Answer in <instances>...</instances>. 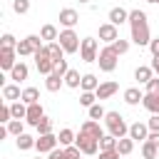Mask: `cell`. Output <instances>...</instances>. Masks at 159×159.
I'll return each instance as SVG.
<instances>
[{
  "label": "cell",
  "instance_id": "obj_46",
  "mask_svg": "<svg viewBox=\"0 0 159 159\" xmlns=\"http://www.w3.org/2000/svg\"><path fill=\"white\" fill-rule=\"evenodd\" d=\"M99 159H122V154L117 149H107V152H99Z\"/></svg>",
  "mask_w": 159,
  "mask_h": 159
},
{
  "label": "cell",
  "instance_id": "obj_39",
  "mask_svg": "<svg viewBox=\"0 0 159 159\" xmlns=\"http://www.w3.org/2000/svg\"><path fill=\"white\" fill-rule=\"evenodd\" d=\"M17 42H20V40H15L10 32H5V35L0 37V47H10V50H15V47H17Z\"/></svg>",
  "mask_w": 159,
  "mask_h": 159
},
{
  "label": "cell",
  "instance_id": "obj_14",
  "mask_svg": "<svg viewBox=\"0 0 159 159\" xmlns=\"http://www.w3.org/2000/svg\"><path fill=\"white\" fill-rule=\"evenodd\" d=\"M80 132H84V134H89V137H94V139H102V137H104V129L99 127L97 119H87V122H82Z\"/></svg>",
  "mask_w": 159,
  "mask_h": 159
},
{
  "label": "cell",
  "instance_id": "obj_42",
  "mask_svg": "<svg viewBox=\"0 0 159 159\" xmlns=\"http://www.w3.org/2000/svg\"><path fill=\"white\" fill-rule=\"evenodd\" d=\"M65 152H67V157H70V159H82V149H80L77 144H70V147H65Z\"/></svg>",
  "mask_w": 159,
  "mask_h": 159
},
{
  "label": "cell",
  "instance_id": "obj_10",
  "mask_svg": "<svg viewBox=\"0 0 159 159\" xmlns=\"http://www.w3.org/2000/svg\"><path fill=\"white\" fill-rule=\"evenodd\" d=\"M114 40H119V30H117V25H112V22H102V25H99V42L112 45Z\"/></svg>",
  "mask_w": 159,
  "mask_h": 159
},
{
  "label": "cell",
  "instance_id": "obj_48",
  "mask_svg": "<svg viewBox=\"0 0 159 159\" xmlns=\"http://www.w3.org/2000/svg\"><path fill=\"white\" fill-rule=\"evenodd\" d=\"M47 159H70V157H67L65 149H52V152L47 154Z\"/></svg>",
  "mask_w": 159,
  "mask_h": 159
},
{
  "label": "cell",
  "instance_id": "obj_50",
  "mask_svg": "<svg viewBox=\"0 0 159 159\" xmlns=\"http://www.w3.org/2000/svg\"><path fill=\"white\" fill-rule=\"evenodd\" d=\"M147 139H152V142L159 147V132H149V137H147Z\"/></svg>",
  "mask_w": 159,
  "mask_h": 159
},
{
  "label": "cell",
  "instance_id": "obj_40",
  "mask_svg": "<svg viewBox=\"0 0 159 159\" xmlns=\"http://www.w3.org/2000/svg\"><path fill=\"white\" fill-rule=\"evenodd\" d=\"M112 50H114L117 55H124V52L129 50V40H122V37L114 40V42H112Z\"/></svg>",
  "mask_w": 159,
  "mask_h": 159
},
{
  "label": "cell",
  "instance_id": "obj_41",
  "mask_svg": "<svg viewBox=\"0 0 159 159\" xmlns=\"http://www.w3.org/2000/svg\"><path fill=\"white\" fill-rule=\"evenodd\" d=\"M12 10H15L17 15H25V12L30 10V0H12Z\"/></svg>",
  "mask_w": 159,
  "mask_h": 159
},
{
  "label": "cell",
  "instance_id": "obj_36",
  "mask_svg": "<svg viewBox=\"0 0 159 159\" xmlns=\"http://www.w3.org/2000/svg\"><path fill=\"white\" fill-rule=\"evenodd\" d=\"M104 114H107V109H104L99 102H94V104L89 107V119H97V122H99V119H104Z\"/></svg>",
  "mask_w": 159,
  "mask_h": 159
},
{
  "label": "cell",
  "instance_id": "obj_15",
  "mask_svg": "<svg viewBox=\"0 0 159 159\" xmlns=\"http://www.w3.org/2000/svg\"><path fill=\"white\" fill-rule=\"evenodd\" d=\"M2 99H7V102H17V99H22V89H20V84H17V82L2 84Z\"/></svg>",
  "mask_w": 159,
  "mask_h": 159
},
{
  "label": "cell",
  "instance_id": "obj_9",
  "mask_svg": "<svg viewBox=\"0 0 159 159\" xmlns=\"http://www.w3.org/2000/svg\"><path fill=\"white\" fill-rule=\"evenodd\" d=\"M17 50H10V47H0V67L5 72H10L15 65H17Z\"/></svg>",
  "mask_w": 159,
  "mask_h": 159
},
{
  "label": "cell",
  "instance_id": "obj_13",
  "mask_svg": "<svg viewBox=\"0 0 159 159\" xmlns=\"http://www.w3.org/2000/svg\"><path fill=\"white\" fill-rule=\"evenodd\" d=\"M80 22V12L72 10V7H62L60 10V25L62 27H75Z\"/></svg>",
  "mask_w": 159,
  "mask_h": 159
},
{
  "label": "cell",
  "instance_id": "obj_37",
  "mask_svg": "<svg viewBox=\"0 0 159 159\" xmlns=\"http://www.w3.org/2000/svg\"><path fill=\"white\" fill-rule=\"evenodd\" d=\"M94 102H97V94H94V92H82V94H80V104H82V107L89 109Z\"/></svg>",
  "mask_w": 159,
  "mask_h": 159
},
{
  "label": "cell",
  "instance_id": "obj_2",
  "mask_svg": "<svg viewBox=\"0 0 159 159\" xmlns=\"http://www.w3.org/2000/svg\"><path fill=\"white\" fill-rule=\"evenodd\" d=\"M104 127H107V132L114 134L117 139L129 137V124L124 122V117H122L119 112H107V114H104Z\"/></svg>",
  "mask_w": 159,
  "mask_h": 159
},
{
  "label": "cell",
  "instance_id": "obj_32",
  "mask_svg": "<svg viewBox=\"0 0 159 159\" xmlns=\"http://www.w3.org/2000/svg\"><path fill=\"white\" fill-rule=\"evenodd\" d=\"M25 124H27V122H22V119H10L5 127H7V132H10L12 137H20V134L25 132Z\"/></svg>",
  "mask_w": 159,
  "mask_h": 159
},
{
  "label": "cell",
  "instance_id": "obj_52",
  "mask_svg": "<svg viewBox=\"0 0 159 159\" xmlns=\"http://www.w3.org/2000/svg\"><path fill=\"white\" fill-rule=\"evenodd\" d=\"M147 2H159V0H147Z\"/></svg>",
  "mask_w": 159,
  "mask_h": 159
},
{
  "label": "cell",
  "instance_id": "obj_43",
  "mask_svg": "<svg viewBox=\"0 0 159 159\" xmlns=\"http://www.w3.org/2000/svg\"><path fill=\"white\" fill-rule=\"evenodd\" d=\"M10 119H12V112H10V104H2V107H0V122H2V124H7Z\"/></svg>",
  "mask_w": 159,
  "mask_h": 159
},
{
  "label": "cell",
  "instance_id": "obj_31",
  "mask_svg": "<svg viewBox=\"0 0 159 159\" xmlns=\"http://www.w3.org/2000/svg\"><path fill=\"white\" fill-rule=\"evenodd\" d=\"M132 149H134V139H132V137H122V139L117 142V152H119L122 157L132 154Z\"/></svg>",
  "mask_w": 159,
  "mask_h": 159
},
{
  "label": "cell",
  "instance_id": "obj_17",
  "mask_svg": "<svg viewBox=\"0 0 159 159\" xmlns=\"http://www.w3.org/2000/svg\"><path fill=\"white\" fill-rule=\"evenodd\" d=\"M142 104H144V109H147V112L159 114V92H144Z\"/></svg>",
  "mask_w": 159,
  "mask_h": 159
},
{
  "label": "cell",
  "instance_id": "obj_28",
  "mask_svg": "<svg viewBox=\"0 0 159 159\" xmlns=\"http://www.w3.org/2000/svg\"><path fill=\"white\" fill-rule=\"evenodd\" d=\"M10 112H12V119H25L27 117V104L22 99H17V102L10 104Z\"/></svg>",
  "mask_w": 159,
  "mask_h": 159
},
{
  "label": "cell",
  "instance_id": "obj_27",
  "mask_svg": "<svg viewBox=\"0 0 159 159\" xmlns=\"http://www.w3.org/2000/svg\"><path fill=\"white\" fill-rule=\"evenodd\" d=\"M65 84L72 87V89H80V84H82V75H80L77 70H67V75H65Z\"/></svg>",
  "mask_w": 159,
  "mask_h": 159
},
{
  "label": "cell",
  "instance_id": "obj_22",
  "mask_svg": "<svg viewBox=\"0 0 159 159\" xmlns=\"http://www.w3.org/2000/svg\"><path fill=\"white\" fill-rule=\"evenodd\" d=\"M142 99H144V92H142L139 87H127V89H124V102H127V104L134 107V104H139Z\"/></svg>",
  "mask_w": 159,
  "mask_h": 159
},
{
  "label": "cell",
  "instance_id": "obj_19",
  "mask_svg": "<svg viewBox=\"0 0 159 159\" xmlns=\"http://www.w3.org/2000/svg\"><path fill=\"white\" fill-rule=\"evenodd\" d=\"M27 75H30V67H27L22 60H20V62L10 70V80H12V82H17V84H20L22 80H27Z\"/></svg>",
  "mask_w": 159,
  "mask_h": 159
},
{
  "label": "cell",
  "instance_id": "obj_35",
  "mask_svg": "<svg viewBox=\"0 0 159 159\" xmlns=\"http://www.w3.org/2000/svg\"><path fill=\"white\" fill-rule=\"evenodd\" d=\"M15 50H17V55H20V57H27V55H35V47L30 45V40H27V37H25V40H20Z\"/></svg>",
  "mask_w": 159,
  "mask_h": 159
},
{
  "label": "cell",
  "instance_id": "obj_1",
  "mask_svg": "<svg viewBox=\"0 0 159 159\" xmlns=\"http://www.w3.org/2000/svg\"><path fill=\"white\" fill-rule=\"evenodd\" d=\"M129 30H132V42L139 47H149L152 35H149V22L144 10H129Z\"/></svg>",
  "mask_w": 159,
  "mask_h": 159
},
{
  "label": "cell",
  "instance_id": "obj_38",
  "mask_svg": "<svg viewBox=\"0 0 159 159\" xmlns=\"http://www.w3.org/2000/svg\"><path fill=\"white\" fill-rule=\"evenodd\" d=\"M35 129H37V134H50V132H52V119H50V117H42Z\"/></svg>",
  "mask_w": 159,
  "mask_h": 159
},
{
  "label": "cell",
  "instance_id": "obj_23",
  "mask_svg": "<svg viewBox=\"0 0 159 159\" xmlns=\"http://www.w3.org/2000/svg\"><path fill=\"white\" fill-rule=\"evenodd\" d=\"M35 142H37V137H30V134H20V137H15V144H17V149L20 152H27V149H35Z\"/></svg>",
  "mask_w": 159,
  "mask_h": 159
},
{
  "label": "cell",
  "instance_id": "obj_18",
  "mask_svg": "<svg viewBox=\"0 0 159 159\" xmlns=\"http://www.w3.org/2000/svg\"><path fill=\"white\" fill-rule=\"evenodd\" d=\"M109 22L112 25H124V22H129V10H124V7H112L109 10Z\"/></svg>",
  "mask_w": 159,
  "mask_h": 159
},
{
  "label": "cell",
  "instance_id": "obj_25",
  "mask_svg": "<svg viewBox=\"0 0 159 159\" xmlns=\"http://www.w3.org/2000/svg\"><path fill=\"white\" fill-rule=\"evenodd\" d=\"M157 154H159V147H157L152 139H144V142H142V157H144V159H157Z\"/></svg>",
  "mask_w": 159,
  "mask_h": 159
},
{
  "label": "cell",
  "instance_id": "obj_16",
  "mask_svg": "<svg viewBox=\"0 0 159 159\" xmlns=\"http://www.w3.org/2000/svg\"><path fill=\"white\" fill-rule=\"evenodd\" d=\"M129 137H132L134 142H144V139L149 137V127H147L144 122H134V124H129Z\"/></svg>",
  "mask_w": 159,
  "mask_h": 159
},
{
  "label": "cell",
  "instance_id": "obj_54",
  "mask_svg": "<svg viewBox=\"0 0 159 159\" xmlns=\"http://www.w3.org/2000/svg\"><path fill=\"white\" fill-rule=\"evenodd\" d=\"M37 159H40V157H37Z\"/></svg>",
  "mask_w": 159,
  "mask_h": 159
},
{
  "label": "cell",
  "instance_id": "obj_8",
  "mask_svg": "<svg viewBox=\"0 0 159 159\" xmlns=\"http://www.w3.org/2000/svg\"><path fill=\"white\" fill-rule=\"evenodd\" d=\"M57 144H60V139H57V134H37V142H35V149L40 152V154H50L52 149H57Z\"/></svg>",
  "mask_w": 159,
  "mask_h": 159
},
{
  "label": "cell",
  "instance_id": "obj_4",
  "mask_svg": "<svg viewBox=\"0 0 159 159\" xmlns=\"http://www.w3.org/2000/svg\"><path fill=\"white\" fill-rule=\"evenodd\" d=\"M117 62H119V55L112 50V45H107V47H102V50H99L97 65H99V70H102V72H114V70H117Z\"/></svg>",
  "mask_w": 159,
  "mask_h": 159
},
{
  "label": "cell",
  "instance_id": "obj_3",
  "mask_svg": "<svg viewBox=\"0 0 159 159\" xmlns=\"http://www.w3.org/2000/svg\"><path fill=\"white\" fill-rule=\"evenodd\" d=\"M57 42L62 45L65 55H75V52H80V45H82L80 35H77L72 27H65V30H60V37H57Z\"/></svg>",
  "mask_w": 159,
  "mask_h": 159
},
{
  "label": "cell",
  "instance_id": "obj_7",
  "mask_svg": "<svg viewBox=\"0 0 159 159\" xmlns=\"http://www.w3.org/2000/svg\"><path fill=\"white\" fill-rule=\"evenodd\" d=\"M75 144H77V147L82 149V154H87V157H94V154L99 152V139H94V137H89V134H84V132L77 134Z\"/></svg>",
  "mask_w": 159,
  "mask_h": 159
},
{
  "label": "cell",
  "instance_id": "obj_11",
  "mask_svg": "<svg viewBox=\"0 0 159 159\" xmlns=\"http://www.w3.org/2000/svg\"><path fill=\"white\" fill-rule=\"evenodd\" d=\"M117 89H119V84H117L114 80H107V82H99V87L94 89V94H97V99L102 102V99H109Z\"/></svg>",
  "mask_w": 159,
  "mask_h": 159
},
{
  "label": "cell",
  "instance_id": "obj_21",
  "mask_svg": "<svg viewBox=\"0 0 159 159\" xmlns=\"http://www.w3.org/2000/svg\"><path fill=\"white\" fill-rule=\"evenodd\" d=\"M62 84H65V77L57 75V72H50V75L45 77V89H47V92H57Z\"/></svg>",
  "mask_w": 159,
  "mask_h": 159
},
{
  "label": "cell",
  "instance_id": "obj_44",
  "mask_svg": "<svg viewBox=\"0 0 159 159\" xmlns=\"http://www.w3.org/2000/svg\"><path fill=\"white\" fill-rule=\"evenodd\" d=\"M144 87H147V92H159V75H154Z\"/></svg>",
  "mask_w": 159,
  "mask_h": 159
},
{
  "label": "cell",
  "instance_id": "obj_20",
  "mask_svg": "<svg viewBox=\"0 0 159 159\" xmlns=\"http://www.w3.org/2000/svg\"><path fill=\"white\" fill-rule=\"evenodd\" d=\"M152 77H154V70H152V65H139V67L134 70V80H137L139 84H147Z\"/></svg>",
  "mask_w": 159,
  "mask_h": 159
},
{
  "label": "cell",
  "instance_id": "obj_45",
  "mask_svg": "<svg viewBox=\"0 0 159 159\" xmlns=\"http://www.w3.org/2000/svg\"><path fill=\"white\" fill-rule=\"evenodd\" d=\"M147 127H149V132H159V114H152L147 119Z\"/></svg>",
  "mask_w": 159,
  "mask_h": 159
},
{
  "label": "cell",
  "instance_id": "obj_5",
  "mask_svg": "<svg viewBox=\"0 0 159 159\" xmlns=\"http://www.w3.org/2000/svg\"><path fill=\"white\" fill-rule=\"evenodd\" d=\"M80 55H82V62H97V57H99V42L94 37H82Z\"/></svg>",
  "mask_w": 159,
  "mask_h": 159
},
{
  "label": "cell",
  "instance_id": "obj_34",
  "mask_svg": "<svg viewBox=\"0 0 159 159\" xmlns=\"http://www.w3.org/2000/svg\"><path fill=\"white\" fill-rule=\"evenodd\" d=\"M117 137L114 134H104L102 139H99V152H107V149H117Z\"/></svg>",
  "mask_w": 159,
  "mask_h": 159
},
{
  "label": "cell",
  "instance_id": "obj_24",
  "mask_svg": "<svg viewBox=\"0 0 159 159\" xmlns=\"http://www.w3.org/2000/svg\"><path fill=\"white\" fill-rule=\"evenodd\" d=\"M97 87H99V80H97L92 72L82 75V84H80V89H82V92H94Z\"/></svg>",
  "mask_w": 159,
  "mask_h": 159
},
{
  "label": "cell",
  "instance_id": "obj_33",
  "mask_svg": "<svg viewBox=\"0 0 159 159\" xmlns=\"http://www.w3.org/2000/svg\"><path fill=\"white\" fill-rule=\"evenodd\" d=\"M57 139H60V147H70V144H75V139H77V134H75L72 129H60V134H57Z\"/></svg>",
  "mask_w": 159,
  "mask_h": 159
},
{
  "label": "cell",
  "instance_id": "obj_30",
  "mask_svg": "<svg viewBox=\"0 0 159 159\" xmlns=\"http://www.w3.org/2000/svg\"><path fill=\"white\" fill-rule=\"evenodd\" d=\"M22 102H25V104L40 102V89H37V87H25V89H22Z\"/></svg>",
  "mask_w": 159,
  "mask_h": 159
},
{
  "label": "cell",
  "instance_id": "obj_12",
  "mask_svg": "<svg viewBox=\"0 0 159 159\" xmlns=\"http://www.w3.org/2000/svg\"><path fill=\"white\" fill-rule=\"evenodd\" d=\"M42 117H45V109H42V104H40V102L27 104V117H25V122H27L30 127H37Z\"/></svg>",
  "mask_w": 159,
  "mask_h": 159
},
{
  "label": "cell",
  "instance_id": "obj_6",
  "mask_svg": "<svg viewBox=\"0 0 159 159\" xmlns=\"http://www.w3.org/2000/svg\"><path fill=\"white\" fill-rule=\"evenodd\" d=\"M35 67H37V72L40 75H50V72H55V62H52V57H50V52H47V47H42V50H37L35 55Z\"/></svg>",
  "mask_w": 159,
  "mask_h": 159
},
{
  "label": "cell",
  "instance_id": "obj_49",
  "mask_svg": "<svg viewBox=\"0 0 159 159\" xmlns=\"http://www.w3.org/2000/svg\"><path fill=\"white\" fill-rule=\"evenodd\" d=\"M149 50H152V55H154V57L159 55V37H152V42H149Z\"/></svg>",
  "mask_w": 159,
  "mask_h": 159
},
{
  "label": "cell",
  "instance_id": "obj_26",
  "mask_svg": "<svg viewBox=\"0 0 159 159\" xmlns=\"http://www.w3.org/2000/svg\"><path fill=\"white\" fill-rule=\"evenodd\" d=\"M45 47H47V52H50L52 62H60V60H65V50H62V45H60V42H47Z\"/></svg>",
  "mask_w": 159,
  "mask_h": 159
},
{
  "label": "cell",
  "instance_id": "obj_51",
  "mask_svg": "<svg viewBox=\"0 0 159 159\" xmlns=\"http://www.w3.org/2000/svg\"><path fill=\"white\" fill-rule=\"evenodd\" d=\"M152 70H154V75H159V55L152 60Z\"/></svg>",
  "mask_w": 159,
  "mask_h": 159
},
{
  "label": "cell",
  "instance_id": "obj_53",
  "mask_svg": "<svg viewBox=\"0 0 159 159\" xmlns=\"http://www.w3.org/2000/svg\"><path fill=\"white\" fill-rule=\"evenodd\" d=\"M80 2H89V0H80Z\"/></svg>",
  "mask_w": 159,
  "mask_h": 159
},
{
  "label": "cell",
  "instance_id": "obj_29",
  "mask_svg": "<svg viewBox=\"0 0 159 159\" xmlns=\"http://www.w3.org/2000/svg\"><path fill=\"white\" fill-rule=\"evenodd\" d=\"M40 37H42V40H47V42H57L60 32H57V27H55V25H42V30H40Z\"/></svg>",
  "mask_w": 159,
  "mask_h": 159
},
{
  "label": "cell",
  "instance_id": "obj_47",
  "mask_svg": "<svg viewBox=\"0 0 159 159\" xmlns=\"http://www.w3.org/2000/svg\"><path fill=\"white\" fill-rule=\"evenodd\" d=\"M67 70H70V67H67V60L55 62V72H57V75H62V77H65V75H67Z\"/></svg>",
  "mask_w": 159,
  "mask_h": 159
}]
</instances>
